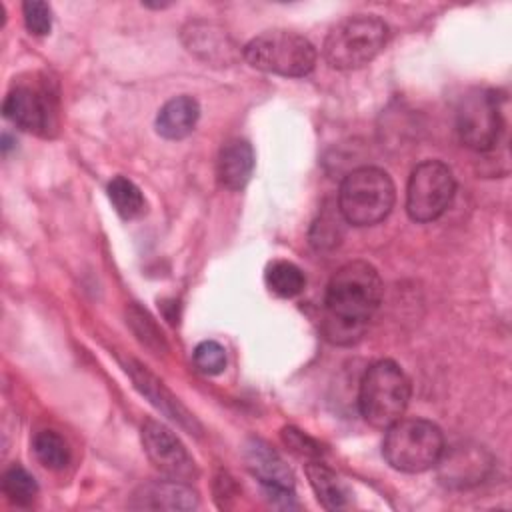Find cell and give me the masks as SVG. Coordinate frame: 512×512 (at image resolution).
<instances>
[{"label":"cell","mask_w":512,"mask_h":512,"mask_svg":"<svg viewBox=\"0 0 512 512\" xmlns=\"http://www.w3.org/2000/svg\"><path fill=\"white\" fill-rule=\"evenodd\" d=\"M246 62L262 72L300 78L314 70L316 48L302 34L290 30H268L244 46Z\"/></svg>","instance_id":"6"},{"label":"cell","mask_w":512,"mask_h":512,"mask_svg":"<svg viewBox=\"0 0 512 512\" xmlns=\"http://www.w3.org/2000/svg\"><path fill=\"white\" fill-rule=\"evenodd\" d=\"M2 492L16 506H30L38 496L34 476L20 464H12L2 474Z\"/></svg>","instance_id":"21"},{"label":"cell","mask_w":512,"mask_h":512,"mask_svg":"<svg viewBox=\"0 0 512 512\" xmlns=\"http://www.w3.org/2000/svg\"><path fill=\"white\" fill-rule=\"evenodd\" d=\"M444 454L442 430L424 418H400L386 428L382 456L400 472L418 474L440 464Z\"/></svg>","instance_id":"2"},{"label":"cell","mask_w":512,"mask_h":512,"mask_svg":"<svg viewBox=\"0 0 512 512\" xmlns=\"http://www.w3.org/2000/svg\"><path fill=\"white\" fill-rule=\"evenodd\" d=\"M130 372H132V378H134L136 386L142 390V394H146L152 400V404L158 410H162L166 416H170L172 420H176L184 428H190V430L196 428L194 418L188 414V410L184 406L178 404V400L162 386V382H158L152 374H148L140 366H136V370L130 368Z\"/></svg>","instance_id":"16"},{"label":"cell","mask_w":512,"mask_h":512,"mask_svg":"<svg viewBox=\"0 0 512 512\" xmlns=\"http://www.w3.org/2000/svg\"><path fill=\"white\" fill-rule=\"evenodd\" d=\"M264 278L270 292H274L280 298H294L306 286L304 272L294 262L288 260H274L272 264H268Z\"/></svg>","instance_id":"20"},{"label":"cell","mask_w":512,"mask_h":512,"mask_svg":"<svg viewBox=\"0 0 512 512\" xmlns=\"http://www.w3.org/2000/svg\"><path fill=\"white\" fill-rule=\"evenodd\" d=\"M184 44L190 52L212 64H228L234 60V42L226 32L208 22H190L184 28Z\"/></svg>","instance_id":"13"},{"label":"cell","mask_w":512,"mask_h":512,"mask_svg":"<svg viewBox=\"0 0 512 512\" xmlns=\"http://www.w3.org/2000/svg\"><path fill=\"white\" fill-rule=\"evenodd\" d=\"M502 128V98L496 90L474 88L460 98L456 108V130L466 148L474 152L492 150Z\"/></svg>","instance_id":"7"},{"label":"cell","mask_w":512,"mask_h":512,"mask_svg":"<svg viewBox=\"0 0 512 512\" xmlns=\"http://www.w3.org/2000/svg\"><path fill=\"white\" fill-rule=\"evenodd\" d=\"M4 116L18 128L50 136L58 126V100L48 84H16L4 98Z\"/></svg>","instance_id":"9"},{"label":"cell","mask_w":512,"mask_h":512,"mask_svg":"<svg viewBox=\"0 0 512 512\" xmlns=\"http://www.w3.org/2000/svg\"><path fill=\"white\" fill-rule=\"evenodd\" d=\"M306 476H308V482H310L318 502L326 510H340L348 504L350 494H348L344 482L326 464H322L318 460L306 464Z\"/></svg>","instance_id":"17"},{"label":"cell","mask_w":512,"mask_h":512,"mask_svg":"<svg viewBox=\"0 0 512 512\" xmlns=\"http://www.w3.org/2000/svg\"><path fill=\"white\" fill-rule=\"evenodd\" d=\"M388 42V26L374 14L340 20L326 36L322 52L336 70H354L372 62Z\"/></svg>","instance_id":"5"},{"label":"cell","mask_w":512,"mask_h":512,"mask_svg":"<svg viewBox=\"0 0 512 512\" xmlns=\"http://www.w3.org/2000/svg\"><path fill=\"white\" fill-rule=\"evenodd\" d=\"M24 24L36 36H46L52 30V8L46 2L30 0L22 4Z\"/></svg>","instance_id":"23"},{"label":"cell","mask_w":512,"mask_h":512,"mask_svg":"<svg viewBox=\"0 0 512 512\" xmlns=\"http://www.w3.org/2000/svg\"><path fill=\"white\" fill-rule=\"evenodd\" d=\"M200 118V106L192 96L170 98L156 116V132L168 140L186 138Z\"/></svg>","instance_id":"15"},{"label":"cell","mask_w":512,"mask_h":512,"mask_svg":"<svg viewBox=\"0 0 512 512\" xmlns=\"http://www.w3.org/2000/svg\"><path fill=\"white\" fill-rule=\"evenodd\" d=\"M142 446L148 460L170 480L190 482L198 476V468L180 438L162 422L146 420L142 424Z\"/></svg>","instance_id":"10"},{"label":"cell","mask_w":512,"mask_h":512,"mask_svg":"<svg viewBox=\"0 0 512 512\" xmlns=\"http://www.w3.org/2000/svg\"><path fill=\"white\" fill-rule=\"evenodd\" d=\"M382 290V278L372 264L354 260L340 266L330 278L324 298L322 330L326 340L340 346L360 340L380 306Z\"/></svg>","instance_id":"1"},{"label":"cell","mask_w":512,"mask_h":512,"mask_svg":"<svg viewBox=\"0 0 512 512\" xmlns=\"http://www.w3.org/2000/svg\"><path fill=\"white\" fill-rule=\"evenodd\" d=\"M396 200V188L388 172L362 166L346 174L338 192V212L352 226H374L382 222Z\"/></svg>","instance_id":"4"},{"label":"cell","mask_w":512,"mask_h":512,"mask_svg":"<svg viewBox=\"0 0 512 512\" xmlns=\"http://www.w3.org/2000/svg\"><path fill=\"white\" fill-rule=\"evenodd\" d=\"M456 192L452 170L440 160L420 162L408 180L406 212L414 222H432L450 206Z\"/></svg>","instance_id":"8"},{"label":"cell","mask_w":512,"mask_h":512,"mask_svg":"<svg viewBox=\"0 0 512 512\" xmlns=\"http://www.w3.org/2000/svg\"><path fill=\"white\" fill-rule=\"evenodd\" d=\"M194 366L208 376H216L226 368V350L216 340H204L194 348Z\"/></svg>","instance_id":"22"},{"label":"cell","mask_w":512,"mask_h":512,"mask_svg":"<svg viewBox=\"0 0 512 512\" xmlns=\"http://www.w3.org/2000/svg\"><path fill=\"white\" fill-rule=\"evenodd\" d=\"M282 440L286 442V446H288L292 452H296V454H300V456L318 458L320 452H322L316 440H312L308 434H304V432H300V430H296V428H292V426L282 430Z\"/></svg>","instance_id":"24"},{"label":"cell","mask_w":512,"mask_h":512,"mask_svg":"<svg viewBox=\"0 0 512 512\" xmlns=\"http://www.w3.org/2000/svg\"><path fill=\"white\" fill-rule=\"evenodd\" d=\"M108 198L114 210L124 220H134L146 212V200L142 190L124 176H114L108 184Z\"/></svg>","instance_id":"19"},{"label":"cell","mask_w":512,"mask_h":512,"mask_svg":"<svg viewBox=\"0 0 512 512\" xmlns=\"http://www.w3.org/2000/svg\"><path fill=\"white\" fill-rule=\"evenodd\" d=\"M410 394L412 386L406 372L394 360H378L362 376L358 408L370 426L386 430L404 416Z\"/></svg>","instance_id":"3"},{"label":"cell","mask_w":512,"mask_h":512,"mask_svg":"<svg viewBox=\"0 0 512 512\" xmlns=\"http://www.w3.org/2000/svg\"><path fill=\"white\" fill-rule=\"evenodd\" d=\"M130 508L136 510H194L198 494L178 480H152L138 486L132 494Z\"/></svg>","instance_id":"11"},{"label":"cell","mask_w":512,"mask_h":512,"mask_svg":"<svg viewBox=\"0 0 512 512\" xmlns=\"http://www.w3.org/2000/svg\"><path fill=\"white\" fill-rule=\"evenodd\" d=\"M32 452L48 470H64L72 458L68 442L56 430L36 432L32 438Z\"/></svg>","instance_id":"18"},{"label":"cell","mask_w":512,"mask_h":512,"mask_svg":"<svg viewBox=\"0 0 512 512\" xmlns=\"http://www.w3.org/2000/svg\"><path fill=\"white\" fill-rule=\"evenodd\" d=\"M252 170H254V150L248 140L232 138L220 148L216 172L224 188L242 190L248 184Z\"/></svg>","instance_id":"14"},{"label":"cell","mask_w":512,"mask_h":512,"mask_svg":"<svg viewBox=\"0 0 512 512\" xmlns=\"http://www.w3.org/2000/svg\"><path fill=\"white\" fill-rule=\"evenodd\" d=\"M244 462L264 488H294L288 464L266 442L252 438L244 448Z\"/></svg>","instance_id":"12"}]
</instances>
